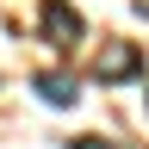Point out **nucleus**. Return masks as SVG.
Wrapping results in <instances>:
<instances>
[{
  "label": "nucleus",
  "mask_w": 149,
  "mask_h": 149,
  "mask_svg": "<svg viewBox=\"0 0 149 149\" xmlns=\"http://www.w3.org/2000/svg\"><path fill=\"white\" fill-rule=\"evenodd\" d=\"M137 74H143V50L124 44V37H118V44H106L100 62H93V81H100V87H124V81H137Z\"/></svg>",
  "instance_id": "1"
},
{
  "label": "nucleus",
  "mask_w": 149,
  "mask_h": 149,
  "mask_svg": "<svg viewBox=\"0 0 149 149\" xmlns=\"http://www.w3.org/2000/svg\"><path fill=\"white\" fill-rule=\"evenodd\" d=\"M137 13H143V19H149V0H137Z\"/></svg>",
  "instance_id": "5"
},
{
  "label": "nucleus",
  "mask_w": 149,
  "mask_h": 149,
  "mask_svg": "<svg viewBox=\"0 0 149 149\" xmlns=\"http://www.w3.org/2000/svg\"><path fill=\"white\" fill-rule=\"evenodd\" d=\"M31 87H37V100H44V106H74V100H81L74 74H56V68H50V74H37Z\"/></svg>",
  "instance_id": "3"
},
{
  "label": "nucleus",
  "mask_w": 149,
  "mask_h": 149,
  "mask_svg": "<svg viewBox=\"0 0 149 149\" xmlns=\"http://www.w3.org/2000/svg\"><path fill=\"white\" fill-rule=\"evenodd\" d=\"M37 31H44V44L68 50L74 37H81V13H74V6H62V0H50V6H44V19H37Z\"/></svg>",
  "instance_id": "2"
},
{
  "label": "nucleus",
  "mask_w": 149,
  "mask_h": 149,
  "mask_svg": "<svg viewBox=\"0 0 149 149\" xmlns=\"http://www.w3.org/2000/svg\"><path fill=\"white\" fill-rule=\"evenodd\" d=\"M68 149H124V143H112V137H74Z\"/></svg>",
  "instance_id": "4"
}]
</instances>
